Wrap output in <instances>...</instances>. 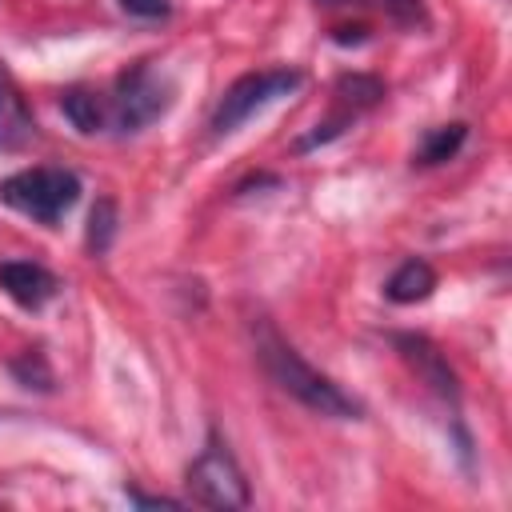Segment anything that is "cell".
Wrapping results in <instances>:
<instances>
[{
    "mask_svg": "<svg viewBox=\"0 0 512 512\" xmlns=\"http://www.w3.org/2000/svg\"><path fill=\"white\" fill-rule=\"evenodd\" d=\"M56 288H60V280L36 260H4L0 264V292L12 304H20L24 312H40L56 296Z\"/></svg>",
    "mask_w": 512,
    "mask_h": 512,
    "instance_id": "cell-7",
    "label": "cell"
},
{
    "mask_svg": "<svg viewBox=\"0 0 512 512\" xmlns=\"http://www.w3.org/2000/svg\"><path fill=\"white\" fill-rule=\"evenodd\" d=\"M384 80L380 76H368V72H344V76H336V84H332V96H336V104H340V112H348V116H360V112H372L380 100H384Z\"/></svg>",
    "mask_w": 512,
    "mask_h": 512,
    "instance_id": "cell-11",
    "label": "cell"
},
{
    "mask_svg": "<svg viewBox=\"0 0 512 512\" xmlns=\"http://www.w3.org/2000/svg\"><path fill=\"white\" fill-rule=\"evenodd\" d=\"M304 84L300 68H260V72H244L240 80H232L212 112V136H232L240 124H248L256 112H264L268 104L292 96Z\"/></svg>",
    "mask_w": 512,
    "mask_h": 512,
    "instance_id": "cell-4",
    "label": "cell"
},
{
    "mask_svg": "<svg viewBox=\"0 0 512 512\" xmlns=\"http://www.w3.org/2000/svg\"><path fill=\"white\" fill-rule=\"evenodd\" d=\"M36 136V120L12 80V72L0 64V148H24Z\"/></svg>",
    "mask_w": 512,
    "mask_h": 512,
    "instance_id": "cell-8",
    "label": "cell"
},
{
    "mask_svg": "<svg viewBox=\"0 0 512 512\" xmlns=\"http://www.w3.org/2000/svg\"><path fill=\"white\" fill-rule=\"evenodd\" d=\"M384 4V12L392 16V24H400V28H408V32H424L428 28V8H424V0H380Z\"/></svg>",
    "mask_w": 512,
    "mask_h": 512,
    "instance_id": "cell-15",
    "label": "cell"
},
{
    "mask_svg": "<svg viewBox=\"0 0 512 512\" xmlns=\"http://www.w3.org/2000/svg\"><path fill=\"white\" fill-rule=\"evenodd\" d=\"M316 8H344V4H356V0H312Z\"/></svg>",
    "mask_w": 512,
    "mask_h": 512,
    "instance_id": "cell-19",
    "label": "cell"
},
{
    "mask_svg": "<svg viewBox=\"0 0 512 512\" xmlns=\"http://www.w3.org/2000/svg\"><path fill=\"white\" fill-rule=\"evenodd\" d=\"M332 40H336V44H364V40H368V28H364V24H356V28H336Z\"/></svg>",
    "mask_w": 512,
    "mask_h": 512,
    "instance_id": "cell-18",
    "label": "cell"
},
{
    "mask_svg": "<svg viewBox=\"0 0 512 512\" xmlns=\"http://www.w3.org/2000/svg\"><path fill=\"white\" fill-rule=\"evenodd\" d=\"M188 496L196 504H208V508H248V480L236 464V456L228 452V444L220 436H208L200 456L188 464Z\"/></svg>",
    "mask_w": 512,
    "mask_h": 512,
    "instance_id": "cell-5",
    "label": "cell"
},
{
    "mask_svg": "<svg viewBox=\"0 0 512 512\" xmlns=\"http://www.w3.org/2000/svg\"><path fill=\"white\" fill-rule=\"evenodd\" d=\"M172 96V80L152 60H136L116 76V88L108 96V128L120 136L144 132L172 108Z\"/></svg>",
    "mask_w": 512,
    "mask_h": 512,
    "instance_id": "cell-3",
    "label": "cell"
},
{
    "mask_svg": "<svg viewBox=\"0 0 512 512\" xmlns=\"http://www.w3.org/2000/svg\"><path fill=\"white\" fill-rule=\"evenodd\" d=\"M128 500L140 504V508H180V500H172V496H144L136 488H128Z\"/></svg>",
    "mask_w": 512,
    "mask_h": 512,
    "instance_id": "cell-17",
    "label": "cell"
},
{
    "mask_svg": "<svg viewBox=\"0 0 512 512\" xmlns=\"http://www.w3.org/2000/svg\"><path fill=\"white\" fill-rule=\"evenodd\" d=\"M8 368H12V376H16L24 388H36V392H52V368H48L44 352H24V356H16Z\"/></svg>",
    "mask_w": 512,
    "mask_h": 512,
    "instance_id": "cell-14",
    "label": "cell"
},
{
    "mask_svg": "<svg viewBox=\"0 0 512 512\" xmlns=\"http://www.w3.org/2000/svg\"><path fill=\"white\" fill-rule=\"evenodd\" d=\"M76 200H80V176L60 164L20 168L0 180V204L16 208L20 216H28L44 228H56Z\"/></svg>",
    "mask_w": 512,
    "mask_h": 512,
    "instance_id": "cell-2",
    "label": "cell"
},
{
    "mask_svg": "<svg viewBox=\"0 0 512 512\" xmlns=\"http://www.w3.org/2000/svg\"><path fill=\"white\" fill-rule=\"evenodd\" d=\"M392 344H396V352L404 356V364H408L440 400H452V404L460 400L456 372H452V364L444 360V352H440L428 336H420V332H396Z\"/></svg>",
    "mask_w": 512,
    "mask_h": 512,
    "instance_id": "cell-6",
    "label": "cell"
},
{
    "mask_svg": "<svg viewBox=\"0 0 512 512\" xmlns=\"http://www.w3.org/2000/svg\"><path fill=\"white\" fill-rule=\"evenodd\" d=\"M60 112L68 116V124L80 132V136H96V132H108V100L92 88H68L60 96Z\"/></svg>",
    "mask_w": 512,
    "mask_h": 512,
    "instance_id": "cell-10",
    "label": "cell"
},
{
    "mask_svg": "<svg viewBox=\"0 0 512 512\" xmlns=\"http://www.w3.org/2000/svg\"><path fill=\"white\" fill-rule=\"evenodd\" d=\"M120 8H124L128 16H136V20H164V16L172 12L168 0H120Z\"/></svg>",
    "mask_w": 512,
    "mask_h": 512,
    "instance_id": "cell-16",
    "label": "cell"
},
{
    "mask_svg": "<svg viewBox=\"0 0 512 512\" xmlns=\"http://www.w3.org/2000/svg\"><path fill=\"white\" fill-rule=\"evenodd\" d=\"M436 288V268L420 256H408L388 280H384V296L392 304H416V300H428Z\"/></svg>",
    "mask_w": 512,
    "mask_h": 512,
    "instance_id": "cell-9",
    "label": "cell"
},
{
    "mask_svg": "<svg viewBox=\"0 0 512 512\" xmlns=\"http://www.w3.org/2000/svg\"><path fill=\"white\" fill-rule=\"evenodd\" d=\"M252 344H256V360L264 368V376L288 392L296 404H304L316 416H332V420H360L364 408L360 400H352L336 380H328L324 372H316L268 320L252 324Z\"/></svg>",
    "mask_w": 512,
    "mask_h": 512,
    "instance_id": "cell-1",
    "label": "cell"
},
{
    "mask_svg": "<svg viewBox=\"0 0 512 512\" xmlns=\"http://www.w3.org/2000/svg\"><path fill=\"white\" fill-rule=\"evenodd\" d=\"M116 224H120L116 200H112V196H100V200L92 204V212H88V236H84L92 256H104V252L112 248V240H116Z\"/></svg>",
    "mask_w": 512,
    "mask_h": 512,
    "instance_id": "cell-13",
    "label": "cell"
},
{
    "mask_svg": "<svg viewBox=\"0 0 512 512\" xmlns=\"http://www.w3.org/2000/svg\"><path fill=\"white\" fill-rule=\"evenodd\" d=\"M464 140H468V124H464V120L440 124V128L424 132V140H420V148H416V156H412V160H416L420 168H436V164L452 160V156L464 148Z\"/></svg>",
    "mask_w": 512,
    "mask_h": 512,
    "instance_id": "cell-12",
    "label": "cell"
}]
</instances>
